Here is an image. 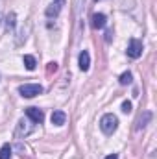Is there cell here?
<instances>
[{"label":"cell","mask_w":157,"mask_h":159,"mask_svg":"<svg viewBox=\"0 0 157 159\" xmlns=\"http://www.w3.org/2000/svg\"><path fill=\"white\" fill-rule=\"evenodd\" d=\"M118 128V119L113 113H105L102 119H100V129L105 133V135H113Z\"/></svg>","instance_id":"1"},{"label":"cell","mask_w":157,"mask_h":159,"mask_svg":"<svg viewBox=\"0 0 157 159\" xmlns=\"http://www.w3.org/2000/svg\"><path fill=\"white\" fill-rule=\"evenodd\" d=\"M19 93L24 98H34V96L43 93V85H39V83H24V85L19 87Z\"/></svg>","instance_id":"2"},{"label":"cell","mask_w":157,"mask_h":159,"mask_svg":"<svg viewBox=\"0 0 157 159\" xmlns=\"http://www.w3.org/2000/svg\"><path fill=\"white\" fill-rule=\"evenodd\" d=\"M128 56L131 59H139L142 56V41L139 39H129V44H128Z\"/></svg>","instance_id":"3"},{"label":"cell","mask_w":157,"mask_h":159,"mask_svg":"<svg viewBox=\"0 0 157 159\" xmlns=\"http://www.w3.org/2000/svg\"><path fill=\"white\" fill-rule=\"evenodd\" d=\"M26 115H28V119L32 120V122H35V124H41L44 120V113H43V109H39V107H28L26 109Z\"/></svg>","instance_id":"4"},{"label":"cell","mask_w":157,"mask_h":159,"mask_svg":"<svg viewBox=\"0 0 157 159\" xmlns=\"http://www.w3.org/2000/svg\"><path fill=\"white\" fill-rule=\"evenodd\" d=\"M34 131V126L28 122V120H24V119H20L19 120V126H17V135H30Z\"/></svg>","instance_id":"5"},{"label":"cell","mask_w":157,"mask_h":159,"mask_svg":"<svg viewBox=\"0 0 157 159\" xmlns=\"http://www.w3.org/2000/svg\"><path fill=\"white\" fill-rule=\"evenodd\" d=\"M50 120H52V124H54V126H63V124L67 122V113H65V111H61V109H56V111L52 113Z\"/></svg>","instance_id":"6"},{"label":"cell","mask_w":157,"mask_h":159,"mask_svg":"<svg viewBox=\"0 0 157 159\" xmlns=\"http://www.w3.org/2000/svg\"><path fill=\"white\" fill-rule=\"evenodd\" d=\"M105 24H107V17L104 13H94L92 15V28L102 30V28H105Z\"/></svg>","instance_id":"7"},{"label":"cell","mask_w":157,"mask_h":159,"mask_svg":"<svg viewBox=\"0 0 157 159\" xmlns=\"http://www.w3.org/2000/svg\"><path fill=\"white\" fill-rule=\"evenodd\" d=\"M79 69L85 72V70H89V67H91V56H89V52L87 50H83L81 54H79Z\"/></svg>","instance_id":"8"},{"label":"cell","mask_w":157,"mask_h":159,"mask_svg":"<svg viewBox=\"0 0 157 159\" xmlns=\"http://www.w3.org/2000/svg\"><path fill=\"white\" fill-rule=\"evenodd\" d=\"M150 120H152V111H144V113L141 115L139 122H137V129H144V128L148 126Z\"/></svg>","instance_id":"9"},{"label":"cell","mask_w":157,"mask_h":159,"mask_svg":"<svg viewBox=\"0 0 157 159\" xmlns=\"http://www.w3.org/2000/svg\"><path fill=\"white\" fill-rule=\"evenodd\" d=\"M22 63H24V67H26L28 70H35V67H37L35 57H34V56H30V54H26V56L22 57Z\"/></svg>","instance_id":"10"},{"label":"cell","mask_w":157,"mask_h":159,"mask_svg":"<svg viewBox=\"0 0 157 159\" xmlns=\"http://www.w3.org/2000/svg\"><path fill=\"white\" fill-rule=\"evenodd\" d=\"M61 9H63L61 6H57V4H54V2H52V6H48L44 13H46V17H57V15L61 13Z\"/></svg>","instance_id":"11"},{"label":"cell","mask_w":157,"mask_h":159,"mask_svg":"<svg viewBox=\"0 0 157 159\" xmlns=\"http://www.w3.org/2000/svg\"><path fill=\"white\" fill-rule=\"evenodd\" d=\"M15 26H17V15L11 11V13L7 15V19H6V28H7V32H9V30H15Z\"/></svg>","instance_id":"12"},{"label":"cell","mask_w":157,"mask_h":159,"mask_svg":"<svg viewBox=\"0 0 157 159\" xmlns=\"http://www.w3.org/2000/svg\"><path fill=\"white\" fill-rule=\"evenodd\" d=\"M11 156H13V148L9 144H4L0 148V159H11Z\"/></svg>","instance_id":"13"},{"label":"cell","mask_w":157,"mask_h":159,"mask_svg":"<svg viewBox=\"0 0 157 159\" xmlns=\"http://www.w3.org/2000/svg\"><path fill=\"white\" fill-rule=\"evenodd\" d=\"M131 78H133V76H131V72H129V70H126V72L120 76L118 81H120V85H129V83H131Z\"/></svg>","instance_id":"14"},{"label":"cell","mask_w":157,"mask_h":159,"mask_svg":"<svg viewBox=\"0 0 157 159\" xmlns=\"http://www.w3.org/2000/svg\"><path fill=\"white\" fill-rule=\"evenodd\" d=\"M131 109H133L131 102H128V100H126V102L122 104V111H124V113H131Z\"/></svg>","instance_id":"15"},{"label":"cell","mask_w":157,"mask_h":159,"mask_svg":"<svg viewBox=\"0 0 157 159\" xmlns=\"http://www.w3.org/2000/svg\"><path fill=\"white\" fill-rule=\"evenodd\" d=\"M57 70V63L56 61H50L48 63V72H56Z\"/></svg>","instance_id":"16"},{"label":"cell","mask_w":157,"mask_h":159,"mask_svg":"<svg viewBox=\"0 0 157 159\" xmlns=\"http://www.w3.org/2000/svg\"><path fill=\"white\" fill-rule=\"evenodd\" d=\"M54 4H57V6L63 7V6H65V0H54Z\"/></svg>","instance_id":"17"},{"label":"cell","mask_w":157,"mask_h":159,"mask_svg":"<svg viewBox=\"0 0 157 159\" xmlns=\"http://www.w3.org/2000/svg\"><path fill=\"white\" fill-rule=\"evenodd\" d=\"M105 159H118V154H109Z\"/></svg>","instance_id":"18"},{"label":"cell","mask_w":157,"mask_h":159,"mask_svg":"<svg viewBox=\"0 0 157 159\" xmlns=\"http://www.w3.org/2000/svg\"><path fill=\"white\" fill-rule=\"evenodd\" d=\"M0 22H2V15H0Z\"/></svg>","instance_id":"19"}]
</instances>
